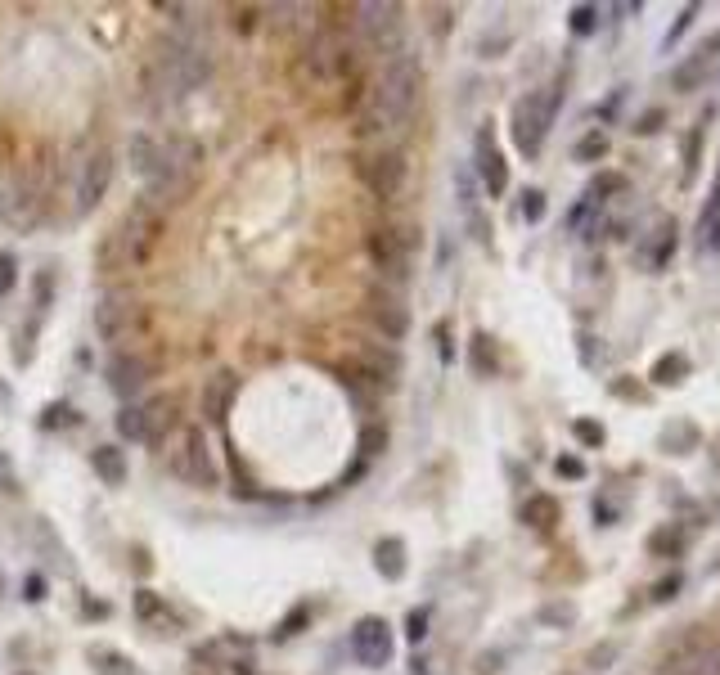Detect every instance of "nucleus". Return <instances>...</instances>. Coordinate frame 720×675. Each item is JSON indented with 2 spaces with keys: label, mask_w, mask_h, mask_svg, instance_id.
I'll list each match as a JSON object with an SVG mask.
<instances>
[{
  "label": "nucleus",
  "mask_w": 720,
  "mask_h": 675,
  "mask_svg": "<svg viewBox=\"0 0 720 675\" xmlns=\"http://www.w3.org/2000/svg\"><path fill=\"white\" fill-rule=\"evenodd\" d=\"M198 162H203V144L189 140V135H167L162 140V158L158 167L144 176V198L153 207H176L194 194V180H198Z\"/></svg>",
  "instance_id": "f257e3e1"
},
{
  "label": "nucleus",
  "mask_w": 720,
  "mask_h": 675,
  "mask_svg": "<svg viewBox=\"0 0 720 675\" xmlns=\"http://www.w3.org/2000/svg\"><path fill=\"white\" fill-rule=\"evenodd\" d=\"M369 95H374L378 104L387 108V117H392V122L405 131V126H410V117H414V108H419V95H423V63H419V54L401 50L396 59H387L383 72H378V86L369 90Z\"/></svg>",
  "instance_id": "f03ea898"
},
{
  "label": "nucleus",
  "mask_w": 720,
  "mask_h": 675,
  "mask_svg": "<svg viewBox=\"0 0 720 675\" xmlns=\"http://www.w3.org/2000/svg\"><path fill=\"white\" fill-rule=\"evenodd\" d=\"M297 68H302V77H311L315 86H338V81H347L351 72H356V50L347 45V36H342L338 27L320 23L311 32V41L302 45V54H297Z\"/></svg>",
  "instance_id": "7ed1b4c3"
},
{
  "label": "nucleus",
  "mask_w": 720,
  "mask_h": 675,
  "mask_svg": "<svg viewBox=\"0 0 720 675\" xmlns=\"http://www.w3.org/2000/svg\"><path fill=\"white\" fill-rule=\"evenodd\" d=\"M558 99H563V90L549 86V90H531V95H522L518 104H513V144H518L522 158H536L540 149H545V135L549 126H554V113H558Z\"/></svg>",
  "instance_id": "20e7f679"
},
{
  "label": "nucleus",
  "mask_w": 720,
  "mask_h": 675,
  "mask_svg": "<svg viewBox=\"0 0 720 675\" xmlns=\"http://www.w3.org/2000/svg\"><path fill=\"white\" fill-rule=\"evenodd\" d=\"M167 464L180 482L198 486V491L221 486V464H216V455H212V441H207L203 423H185V428H180V446L171 450Z\"/></svg>",
  "instance_id": "39448f33"
},
{
  "label": "nucleus",
  "mask_w": 720,
  "mask_h": 675,
  "mask_svg": "<svg viewBox=\"0 0 720 675\" xmlns=\"http://www.w3.org/2000/svg\"><path fill=\"white\" fill-rule=\"evenodd\" d=\"M144 324H149V311L131 293H122V288H104L95 297V333L104 342H113V351L126 347L131 338H140Z\"/></svg>",
  "instance_id": "423d86ee"
},
{
  "label": "nucleus",
  "mask_w": 720,
  "mask_h": 675,
  "mask_svg": "<svg viewBox=\"0 0 720 675\" xmlns=\"http://www.w3.org/2000/svg\"><path fill=\"white\" fill-rule=\"evenodd\" d=\"M162 230H167V212H158V207H153L144 194L135 198V203L126 207L122 221L113 225V234H117V243H122V252H126V261H131V266H144V261L153 257Z\"/></svg>",
  "instance_id": "0eeeda50"
},
{
  "label": "nucleus",
  "mask_w": 720,
  "mask_h": 675,
  "mask_svg": "<svg viewBox=\"0 0 720 675\" xmlns=\"http://www.w3.org/2000/svg\"><path fill=\"white\" fill-rule=\"evenodd\" d=\"M356 180L374 198L392 203V198H401L405 180H410V162H405V153L392 149V144H374V149L356 153Z\"/></svg>",
  "instance_id": "6e6552de"
},
{
  "label": "nucleus",
  "mask_w": 720,
  "mask_h": 675,
  "mask_svg": "<svg viewBox=\"0 0 720 675\" xmlns=\"http://www.w3.org/2000/svg\"><path fill=\"white\" fill-rule=\"evenodd\" d=\"M351 14H356L360 41L374 54H383V63L405 50V18H401L405 9L401 5H356Z\"/></svg>",
  "instance_id": "1a4fd4ad"
},
{
  "label": "nucleus",
  "mask_w": 720,
  "mask_h": 675,
  "mask_svg": "<svg viewBox=\"0 0 720 675\" xmlns=\"http://www.w3.org/2000/svg\"><path fill=\"white\" fill-rule=\"evenodd\" d=\"M365 252L387 284H405V279H410V261H414L410 230H401V225H378V230L365 234Z\"/></svg>",
  "instance_id": "9d476101"
},
{
  "label": "nucleus",
  "mask_w": 720,
  "mask_h": 675,
  "mask_svg": "<svg viewBox=\"0 0 720 675\" xmlns=\"http://www.w3.org/2000/svg\"><path fill=\"white\" fill-rule=\"evenodd\" d=\"M104 383L122 405H135V396H144V387L153 383V360L135 347H117L104 360Z\"/></svg>",
  "instance_id": "9b49d317"
},
{
  "label": "nucleus",
  "mask_w": 720,
  "mask_h": 675,
  "mask_svg": "<svg viewBox=\"0 0 720 675\" xmlns=\"http://www.w3.org/2000/svg\"><path fill=\"white\" fill-rule=\"evenodd\" d=\"M347 653H351V662L365 666V671H383L396 653L392 626H387L383 617H360L356 626L347 630Z\"/></svg>",
  "instance_id": "f8f14e48"
},
{
  "label": "nucleus",
  "mask_w": 720,
  "mask_h": 675,
  "mask_svg": "<svg viewBox=\"0 0 720 675\" xmlns=\"http://www.w3.org/2000/svg\"><path fill=\"white\" fill-rule=\"evenodd\" d=\"M243 378L234 369H216V374L203 378V392H198V414H203V428H225L230 423V410L239 401Z\"/></svg>",
  "instance_id": "ddd939ff"
},
{
  "label": "nucleus",
  "mask_w": 720,
  "mask_h": 675,
  "mask_svg": "<svg viewBox=\"0 0 720 675\" xmlns=\"http://www.w3.org/2000/svg\"><path fill=\"white\" fill-rule=\"evenodd\" d=\"M365 320L383 333V342H401L410 333V306H405V297L396 288H369Z\"/></svg>",
  "instance_id": "4468645a"
},
{
  "label": "nucleus",
  "mask_w": 720,
  "mask_h": 675,
  "mask_svg": "<svg viewBox=\"0 0 720 675\" xmlns=\"http://www.w3.org/2000/svg\"><path fill=\"white\" fill-rule=\"evenodd\" d=\"M113 171H117L113 149H95L86 162H81V171H77V216H86L90 207L104 203L108 185H113Z\"/></svg>",
  "instance_id": "2eb2a0df"
},
{
  "label": "nucleus",
  "mask_w": 720,
  "mask_h": 675,
  "mask_svg": "<svg viewBox=\"0 0 720 675\" xmlns=\"http://www.w3.org/2000/svg\"><path fill=\"white\" fill-rule=\"evenodd\" d=\"M473 167H477V176H482L486 194L504 198V189H509V167H504V153L495 149L491 126H477V135H473Z\"/></svg>",
  "instance_id": "dca6fc26"
},
{
  "label": "nucleus",
  "mask_w": 720,
  "mask_h": 675,
  "mask_svg": "<svg viewBox=\"0 0 720 675\" xmlns=\"http://www.w3.org/2000/svg\"><path fill=\"white\" fill-rule=\"evenodd\" d=\"M716 50H720V32L711 36V41H702L698 50L689 54V59L680 63V68L671 72V86L680 90V95H693V90L707 81V72H711V63H716Z\"/></svg>",
  "instance_id": "f3484780"
},
{
  "label": "nucleus",
  "mask_w": 720,
  "mask_h": 675,
  "mask_svg": "<svg viewBox=\"0 0 720 675\" xmlns=\"http://www.w3.org/2000/svg\"><path fill=\"white\" fill-rule=\"evenodd\" d=\"M140 410H144V423H149V446H162L171 432L185 428V423H180V401L176 396H149Z\"/></svg>",
  "instance_id": "a211bd4d"
},
{
  "label": "nucleus",
  "mask_w": 720,
  "mask_h": 675,
  "mask_svg": "<svg viewBox=\"0 0 720 675\" xmlns=\"http://www.w3.org/2000/svg\"><path fill=\"white\" fill-rule=\"evenodd\" d=\"M230 482H234V486H230V495H234V500H248V504H279V509L288 504V495H279V491H275V495H270V491H261V486H257V477H252V473H248V464L239 459V450L230 455Z\"/></svg>",
  "instance_id": "6ab92c4d"
},
{
  "label": "nucleus",
  "mask_w": 720,
  "mask_h": 675,
  "mask_svg": "<svg viewBox=\"0 0 720 675\" xmlns=\"http://www.w3.org/2000/svg\"><path fill=\"white\" fill-rule=\"evenodd\" d=\"M90 468H95V477L104 486H126V477H131V464H126V450L113 446V441H104V446L90 450Z\"/></svg>",
  "instance_id": "aec40b11"
},
{
  "label": "nucleus",
  "mask_w": 720,
  "mask_h": 675,
  "mask_svg": "<svg viewBox=\"0 0 720 675\" xmlns=\"http://www.w3.org/2000/svg\"><path fill=\"white\" fill-rule=\"evenodd\" d=\"M158 158H162V140H158V135H149V131H131V140H126V162H131L135 176L144 180L153 167H158Z\"/></svg>",
  "instance_id": "412c9836"
},
{
  "label": "nucleus",
  "mask_w": 720,
  "mask_h": 675,
  "mask_svg": "<svg viewBox=\"0 0 720 675\" xmlns=\"http://www.w3.org/2000/svg\"><path fill=\"white\" fill-rule=\"evenodd\" d=\"M405 567H410V563H405V540L401 536H383V540H378V545H374V572L383 576V581H401Z\"/></svg>",
  "instance_id": "4be33fe9"
},
{
  "label": "nucleus",
  "mask_w": 720,
  "mask_h": 675,
  "mask_svg": "<svg viewBox=\"0 0 720 675\" xmlns=\"http://www.w3.org/2000/svg\"><path fill=\"white\" fill-rule=\"evenodd\" d=\"M86 662H90V671H95V675H144L131 657L117 653V648H108V644H90L86 648Z\"/></svg>",
  "instance_id": "5701e85b"
},
{
  "label": "nucleus",
  "mask_w": 720,
  "mask_h": 675,
  "mask_svg": "<svg viewBox=\"0 0 720 675\" xmlns=\"http://www.w3.org/2000/svg\"><path fill=\"white\" fill-rule=\"evenodd\" d=\"M468 365H473L477 378H495V374H500V356H495L491 333H473V338H468Z\"/></svg>",
  "instance_id": "b1692460"
},
{
  "label": "nucleus",
  "mask_w": 720,
  "mask_h": 675,
  "mask_svg": "<svg viewBox=\"0 0 720 675\" xmlns=\"http://www.w3.org/2000/svg\"><path fill=\"white\" fill-rule=\"evenodd\" d=\"M522 522H527L531 531H554L558 500L554 495H527V500H522Z\"/></svg>",
  "instance_id": "393cba45"
},
{
  "label": "nucleus",
  "mask_w": 720,
  "mask_h": 675,
  "mask_svg": "<svg viewBox=\"0 0 720 675\" xmlns=\"http://www.w3.org/2000/svg\"><path fill=\"white\" fill-rule=\"evenodd\" d=\"M113 428H117V437L131 441V446H149V423H144L140 401L122 405V410H117V419H113Z\"/></svg>",
  "instance_id": "a878e982"
},
{
  "label": "nucleus",
  "mask_w": 720,
  "mask_h": 675,
  "mask_svg": "<svg viewBox=\"0 0 720 675\" xmlns=\"http://www.w3.org/2000/svg\"><path fill=\"white\" fill-rule=\"evenodd\" d=\"M387 441H392V432H387V423H378V419H369V423H360V432H356V450H360V459H378L387 450Z\"/></svg>",
  "instance_id": "bb28decb"
},
{
  "label": "nucleus",
  "mask_w": 720,
  "mask_h": 675,
  "mask_svg": "<svg viewBox=\"0 0 720 675\" xmlns=\"http://www.w3.org/2000/svg\"><path fill=\"white\" fill-rule=\"evenodd\" d=\"M306 626H311V599H297L293 608L284 612V621H279V626L270 630V639H275V644H288V639L302 635Z\"/></svg>",
  "instance_id": "cd10ccee"
},
{
  "label": "nucleus",
  "mask_w": 720,
  "mask_h": 675,
  "mask_svg": "<svg viewBox=\"0 0 720 675\" xmlns=\"http://www.w3.org/2000/svg\"><path fill=\"white\" fill-rule=\"evenodd\" d=\"M698 234H702V248L707 252H720V180L716 189H711V203L702 207V221H698Z\"/></svg>",
  "instance_id": "c85d7f7f"
},
{
  "label": "nucleus",
  "mask_w": 720,
  "mask_h": 675,
  "mask_svg": "<svg viewBox=\"0 0 720 675\" xmlns=\"http://www.w3.org/2000/svg\"><path fill=\"white\" fill-rule=\"evenodd\" d=\"M54 306V266H41L32 275V315L45 320V311Z\"/></svg>",
  "instance_id": "c756f323"
},
{
  "label": "nucleus",
  "mask_w": 720,
  "mask_h": 675,
  "mask_svg": "<svg viewBox=\"0 0 720 675\" xmlns=\"http://www.w3.org/2000/svg\"><path fill=\"white\" fill-rule=\"evenodd\" d=\"M131 608H135V617H140V621H158V617H167V594L140 585V590L131 594Z\"/></svg>",
  "instance_id": "7c9ffc66"
},
{
  "label": "nucleus",
  "mask_w": 720,
  "mask_h": 675,
  "mask_svg": "<svg viewBox=\"0 0 720 675\" xmlns=\"http://www.w3.org/2000/svg\"><path fill=\"white\" fill-rule=\"evenodd\" d=\"M684 374H689V360H684L680 351H666V356L653 365V378H657V383H662V387H675Z\"/></svg>",
  "instance_id": "2f4dec72"
},
{
  "label": "nucleus",
  "mask_w": 720,
  "mask_h": 675,
  "mask_svg": "<svg viewBox=\"0 0 720 675\" xmlns=\"http://www.w3.org/2000/svg\"><path fill=\"white\" fill-rule=\"evenodd\" d=\"M77 423H81V414L72 410L68 401L45 405V419H41V428H45V432H54V428H77Z\"/></svg>",
  "instance_id": "473e14b6"
},
{
  "label": "nucleus",
  "mask_w": 720,
  "mask_h": 675,
  "mask_svg": "<svg viewBox=\"0 0 720 675\" xmlns=\"http://www.w3.org/2000/svg\"><path fill=\"white\" fill-rule=\"evenodd\" d=\"M36 333H41V320H27V329H18V342H14V365H32L36 356Z\"/></svg>",
  "instance_id": "72a5a7b5"
},
{
  "label": "nucleus",
  "mask_w": 720,
  "mask_h": 675,
  "mask_svg": "<svg viewBox=\"0 0 720 675\" xmlns=\"http://www.w3.org/2000/svg\"><path fill=\"white\" fill-rule=\"evenodd\" d=\"M567 27H572V36H590L594 27H599V5H572Z\"/></svg>",
  "instance_id": "f704fd0d"
},
{
  "label": "nucleus",
  "mask_w": 720,
  "mask_h": 675,
  "mask_svg": "<svg viewBox=\"0 0 720 675\" xmlns=\"http://www.w3.org/2000/svg\"><path fill=\"white\" fill-rule=\"evenodd\" d=\"M603 153H608V135H603V131H590L585 140H576L572 158H576V162H594V158H603Z\"/></svg>",
  "instance_id": "c9c22d12"
},
{
  "label": "nucleus",
  "mask_w": 720,
  "mask_h": 675,
  "mask_svg": "<svg viewBox=\"0 0 720 675\" xmlns=\"http://www.w3.org/2000/svg\"><path fill=\"white\" fill-rule=\"evenodd\" d=\"M545 194H540V189H527V194H522V221L527 225H540L545 221Z\"/></svg>",
  "instance_id": "e433bc0d"
},
{
  "label": "nucleus",
  "mask_w": 720,
  "mask_h": 675,
  "mask_svg": "<svg viewBox=\"0 0 720 675\" xmlns=\"http://www.w3.org/2000/svg\"><path fill=\"white\" fill-rule=\"evenodd\" d=\"M428 617H432L428 608H414L410 617H405V639H410V644H423V639H428Z\"/></svg>",
  "instance_id": "4c0bfd02"
},
{
  "label": "nucleus",
  "mask_w": 720,
  "mask_h": 675,
  "mask_svg": "<svg viewBox=\"0 0 720 675\" xmlns=\"http://www.w3.org/2000/svg\"><path fill=\"white\" fill-rule=\"evenodd\" d=\"M18 288V257L14 252H0V297H9Z\"/></svg>",
  "instance_id": "58836bf2"
},
{
  "label": "nucleus",
  "mask_w": 720,
  "mask_h": 675,
  "mask_svg": "<svg viewBox=\"0 0 720 675\" xmlns=\"http://www.w3.org/2000/svg\"><path fill=\"white\" fill-rule=\"evenodd\" d=\"M693 18H698V5H684L680 14H675L671 32H666V45H675V41H680V36H684V32H689V27H693Z\"/></svg>",
  "instance_id": "ea45409f"
},
{
  "label": "nucleus",
  "mask_w": 720,
  "mask_h": 675,
  "mask_svg": "<svg viewBox=\"0 0 720 675\" xmlns=\"http://www.w3.org/2000/svg\"><path fill=\"white\" fill-rule=\"evenodd\" d=\"M572 432H576V437H581L590 450H599V446H603V428H599L594 419H576V423H572Z\"/></svg>",
  "instance_id": "a19ab883"
},
{
  "label": "nucleus",
  "mask_w": 720,
  "mask_h": 675,
  "mask_svg": "<svg viewBox=\"0 0 720 675\" xmlns=\"http://www.w3.org/2000/svg\"><path fill=\"white\" fill-rule=\"evenodd\" d=\"M554 473L567 477V482H576V477H585V464H581L576 455H558V459H554Z\"/></svg>",
  "instance_id": "79ce46f5"
},
{
  "label": "nucleus",
  "mask_w": 720,
  "mask_h": 675,
  "mask_svg": "<svg viewBox=\"0 0 720 675\" xmlns=\"http://www.w3.org/2000/svg\"><path fill=\"white\" fill-rule=\"evenodd\" d=\"M23 599L27 603H41L45 599V576L41 572H27L23 576Z\"/></svg>",
  "instance_id": "37998d69"
},
{
  "label": "nucleus",
  "mask_w": 720,
  "mask_h": 675,
  "mask_svg": "<svg viewBox=\"0 0 720 675\" xmlns=\"http://www.w3.org/2000/svg\"><path fill=\"white\" fill-rule=\"evenodd\" d=\"M576 612L567 608V603H549V608H540V621H549V626H567Z\"/></svg>",
  "instance_id": "c03bdc74"
},
{
  "label": "nucleus",
  "mask_w": 720,
  "mask_h": 675,
  "mask_svg": "<svg viewBox=\"0 0 720 675\" xmlns=\"http://www.w3.org/2000/svg\"><path fill=\"white\" fill-rule=\"evenodd\" d=\"M648 549H653V554H675V549H680V536H675V531H657V536L648 540Z\"/></svg>",
  "instance_id": "a18cd8bd"
},
{
  "label": "nucleus",
  "mask_w": 720,
  "mask_h": 675,
  "mask_svg": "<svg viewBox=\"0 0 720 675\" xmlns=\"http://www.w3.org/2000/svg\"><path fill=\"white\" fill-rule=\"evenodd\" d=\"M437 342H441V360H455V347H450V324H437Z\"/></svg>",
  "instance_id": "49530a36"
},
{
  "label": "nucleus",
  "mask_w": 720,
  "mask_h": 675,
  "mask_svg": "<svg viewBox=\"0 0 720 675\" xmlns=\"http://www.w3.org/2000/svg\"><path fill=\"white\" fill-rule=\"evenodd\" d=\"M230 14H234L230 23L239 27V32H252V14H257V9H248V5H243V9H230Z\"/></svg>",
  "instance_id": "de8ad7c7"
},
{
  "label": "nucleus",
  "mask_w": 720,
  "mask_h": 675,
  "mask_svg": "<svg viewBox=\"0 0 720 675\" xmlns=\"http://www.w3.org/2000/svg\"><path fill=\"white\" fill-rule=\"evenodd\" d=\"M675 590H680V576H671V581H662V585H657V590H653V599H657V603H666V599H675Z\"/></svg>",
  "instance_id": "09e8293b"
},
{
  "label": "nucleus",
  "mask_w": 720,
  "mask_h": 675,
  "mask_svg": "<svg viewBox=\"0 0 720 675\" xmlns=\"http://www.w3.org/2000/svg\"><path fill=\"white\" fill-rule=\"evenodd\" d=\"M81 617H108V603H95V599H86V603H81Z\"/></svg>",
  "instance_id": "8fccbe9b"
},
{
  "label": "nucleus",
  "mask_w": 720,
  "mask_h": 675,
  "mask_svg": "<svg viewBox=\"0 0 720 675\" xmlns=\"http://www.w3.org/2000/svg\"><path fill=\"white\" fill-rule=\"evenodd\" d=\"M657 122H662V113H657V108H653V113H648V117H644V122H639V126H635V131H639V135H648V131H657Z\"/></svg>",
  "instance_id": "3c124183"
},
{
  "label": "nucleus",
  "mask_w": 720,
  "mask_h": 675,
  "mask_svg": "<svg viewBox=\"0 0 720 675\" xmlns=\"http://www.w3.org/2000/svg\"><path fill=\"white\" fill-rule=\"evenodd\" d=\"M131 558H135V572H149V567H153V563H149V554H144V549H135Z\"/></svg>",
  "instance_id": "603ef678"
},
{
  "label": "nucleus",
  "mask_w": 720,
  "mask_h": 675,
  "mask_svg": "<svg viewBox=\"0 0 720 675\" xmlns=\"http://www.w3.org/2000/svg\"><path fill=\"white\" fill-rule=\"evenodd\" d=\"M0 414H9V387H5V378H0Z\"/></svg>",
  "instance_id": "864d4df0"
},
{
  "label": "nucleus",
  "mask_w": 720,
  "mask_h": 675,
  "mask_svg": "<svg viewBox=\"0 0 720 675\" xmlns=\"http://www.w3.org/2000/svg\"><path fill=\"white\" fill-rule=\"evenodd\" d=\"M5 585H9V581H5V567H0V599H5Z\"/></svg>",
  "instance_id": "5fc2aeb1"
}]
</instances>
